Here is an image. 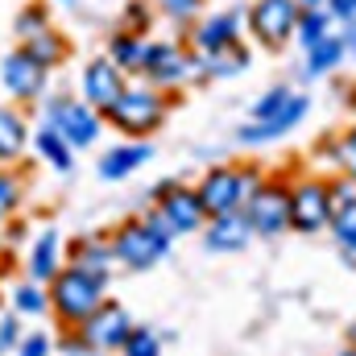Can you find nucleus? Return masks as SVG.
Masks as SVG:
<instances>
[{
  "label": "nucleus",
  "mask_w": 356,
  "mask_h": 356,
  "mask_svg": "<svg viewBox=\"0 0 356 356\" xmlns=\"http://www.w3.org/2000/svg\"><path fill=\"white\" fill-rule=\"evenodd\" d=\"M298 4H302V8H323L327 0H298Z\"/></svg>",
  "instance_id": "a19ab883"
},
{
  "label": "nucleus",
  "mask_w": 356,
  "mask_h": 356,
  "mask_svg": "<svg viewBox=\"0 0 356 356\" xmlns=\"http://www.w3.org/2000/svg\"><path fill=\"white\" fill-rule=\"evenodd\" d=\"M29 145H33V154L50 166V170H58V175H67L71 166H75V149L63 141V133H54L50 124H38V133L29 137Z\"/></svg>",
  "instance_id": "5701e85b"
},
{
  "label": "nucleus",
  "mask_w": 356,
  "mask_h": 356,
  "mask_svg": "<svg viewBox=\"0 0 356 356\" xmlns=\"http://www.w3.org/2000/svg\"><path fill=\"white\" fill-rule=\"evenodd\" d=\"M124 88H129V75H124L108 54L91 58L88 67H83V75H79V99L91 104L99 116H108V112H112V104L124 95Z\"/></svg>",
  "instance_id": "9b49d317"
},
{
  "label": "nucleus",
  "mask_w": 356,
  "mask_h": 356,
  "mask_svg": "<svg viewBox=\"0 0 356 356\" xmlns=\"http://www.w3.org/2000/svg\"><path fill=\"white\" fill-rule=\"evenodd\" d=\"M332 33H336V21H332L327 8H302L298 29H294V38L302 42V50H311L315 42H323V38H332Z\"/></svg>",
  "instance_id": "bb28decb"
},
{
  "label": "nucleus",
  "mask_w": 356,
  "mask_h": 356,
  "mask_svg": "<svg viewBox=\"0 0 356 356\" xmlns=\"http://www.w3.org/2000/svg\"><path fill=\"white\" fill-rule=\"evenodd\" d=\"M13 356H54V340H50L46 332H29V336L17 344Z\"/></svg>",
  "instance_id": "c9c22d12"
},
{
  "label": "nucleus",
  "mask_w": 356,
  "mask_h": 356,
  "mask_svg": "<svg viewBox=\"0 0 356 356\" xmlns=\"http://www.w3.org/2000/svg\"><path fill=\"white\" fill-rule=\"evenodd\" d=\"M332 241L340 245L344 261L356 266V182L353 178H332Z\"/></svg>",
  "instance_id": "2eb2a0df"
},
{
  "label": "nucleus",
  "mask_w": 356,
  "mask_h": 356,
  "mask_svg": "<svg viewBox=\"0 0 356 356\" xmlns=\"http://www.w3.org/2000/svg\"><path fill=\"white\" fill-rule=\"evenodd\" d=\"M25 269H29V282H42L50 286L63 269H67V249H63V236L54 228L38 232L33 245H29V257H25Z\"/></svg>",
  "instance_id": "f3484780"
},
{
  "label": "nucleus",
  "mask_w": 356,
  "mask_h": 356,
  "mask_svg": "<svg viewBox=\"0 0 356 356\" xmlns=\"http://www.w3.org/2000/svg\"><path fill=\"white\" fill-rule=\"evenodd\" d=\"M294 95H298V91L286 88V83H277V88H266V91H261V99L253 104V120H269V116H277V112H282V108H286Z\"/></svg>",
  "instance_id": "473e14b6"
},
{
  "label": "nucleus",
  "mask_w": 356,
  "mask_h": 356,
  "mask_svg": "<svg viewBox=\"0 0 356 356\" xmlns=\"http://www.w3.org/2000/svg\"><path fill=\"white\" fill-rule=\"evenodd\" d=\"M241 33H245V13H211L186 29V46L195 54H220V50L236 46Z\"/></svg>",
  "instance_id": "4468645a"
},
{
  "label": "nucleus",
  "mask_w": 356,
  "mask_h": 356,
  "mask_svg": "<svg viewBox=\"0 0 356 356\" xmlns=\"http://www.w3.org/2000/svg\"><path fill=\"white\" fill-rule=\"evenodd\" d=\"M21 340H25L21 319H17V315H4V319H0V353H17Z\"/></svg>",
  "instance_id": "e433bc0d"
},
{
  "label": "nucleus",
  "mask_w": 356,
  "mask_h": 356,
  "mask_svg": "<svg viewBox=\"0 0 356 356\" xmlns=\"http://www.w3.org/2000/svg\"><path fill=\"white\" fill-rule=\"evenodd\" d=\"M50 315L58 319V327H79L83 319H91L104 302H108V277H95L79 266H67L50 286Z\"/></svg>",
  "instance_id": "f03ea898"
},
{
  "label": "nucleus",
  "mask_w": 356,
  "mask_h": 356,
  "mask_svg": "<svg viewBox=\"0 0 356 356\" xmlns=\"http://www.w3.org/2000/svg\"><path fill=\"white\" fill-rule=\"evenodd\" d=\"M21 50H25L33 63H42L46 71H54V67H63V63L71 58V42H67V38H63L54 25H50V29H42L38 38H29Z\"/></svg>",
  "instance_id": "a878e982"
},
{
  "label": "nucleus",
  "mask_w": 356,
  "mask_h": 356,
  "mask_svg": "<svg viewBox=\"0 0 356 356\" xmlns=\"http://www.w3.org/2000/svg\"><path fill=\"white\" fill-rule=\"evenodd\" d=\"M58 4H75V0H58Z\"/></svg>",
  "instance_id": "a18cd8bd"
},
{
  "label": "nucleus",
  "mask_w": 356,
  "mask_h": 356,
  "mask_svg": "<svg viewBox=\"0 0 356 356\" xmlns=\"http://www.w3.org/2000/svg\"><path fill=\"white\" fill-rule=\"evenodd\" d=\"M124 75H145V63H149V38H137V33H124L116 29L108 38V50H104Z\"/></svg>",
  "instance_id": "4be33fe9"
},
{
  "label": "nucleus",
  "mask_w": 356,
  "mask_h": 356,
  "mask_svg": "<svg viewBox=\"0 0 356 356\" xmlns=\"http://www.w3.org/2000/svg\"><path fill=\"white\" fill-rule=\"evenodd\" d=\"M63 353H67V356H95L88 344H83L79 327H63Z\"/></svg>",
  "instance_id": "58836bf2"
},
{
  "label": "nucleus",
  "mask_w": 356,
  "mask_h": 356,
  "mask_svg": "<svg viewBox=\"0 0 356 356\" xmlns=\"http://www.w3.org/2000/svg\"><path fill=\"white\" fill-rule=\"evenodd\" d=\"M340 42H344V58H356V25H336Z\"/></svg>",
  "instance_id": "ea45409f"
},
{
  "label": "nucleus",
  "mask_w": 356,
  "mask_h": 356,
  "mask_svg": "<svg viewBox=\"0 0 356 356\" xmlns=\"http://www.w3.org/2000/svg\"><path fill=\"white\" fill-rule=\"evenodd\" d=\"M249 63H253V54H249L245 42H236V46H228V50H220V54H199L203 83H207V79H232V75L249 71Z\"/></svg>",
  "instance_id": "393cba45"
},
{
  "label": "nucleus",
  "mask_w": 356,
  "mask_h": 356,
  "mask_svg": "<svg viewBox=\"0 0 356 356\" xmlns=\"http://www.w3.org/2000/svg\"><path fill=\"white\" fill-rule=\"evenodd\" d=\"M141 79L158 91H175L186 83H203V67H199V54L182 42H149V63Z\"/></svg>",
  "instance_id": "0eeeda50"
},
{
  "label": "nucleus",
  "mask_w": 356,
  "mask_h": 356,
  "mask_svg": "<svg viewBox=\"0 0 356 356\" xmlns=\"http://www.w3.org/2000/svg\"><path fill=\"white\" fill-rule=\"evenodd\" d=\"M298 17H302V4L298 0H253L249 13H245V29H249V38L257 46L282 50L294 38Z\"/></svg>",
  "instance_id": "6e6552de"
},
{
  "label": "nucleus",
  "mask_w": 356,
  "mask_h": 356,
  "mask_svg": "<svg viewBox=\"0 0 356 356\" xmlns=\"http://www.w3.org/2000/svg\"><path fill=\"white\" fill-rule=\"evenodd\" d=\"M29 149V124L21 116V108L0 104V166H17Z\"/></svg>",
  "instance_id": "412c9836"
},
{
  "label": "nucleus",
  "mask_w": 356,
  "mask_h": 356,
  "mask_svg": "<svg viewBox=\"0 0 356 356\" xmlns=\"http://www.w3.org/2000/svg\"><path fill=\"white\" fill-rule=\"evenodd\" d=\"M154 158V145L149 141H120V145H112L104 158H99V178H108V182H120V178L137 175L145 162Z\"/></svg>",
  "instance_id": "aec40b11"
},
{
  "label": "nucleus",
  "mask_w": 356,
  "mask_h": 356,
  "mask_svg": "<svg viewBox=\"0 0 356 356\" xmlns=\"http://www.w3.org/2000/svg\"><path fill=\"white\" fill-rule=\"evenodd\" d=\"M4 249H8V241H4V232H0V269H4Z\"/></svg>",
  "instance_id": "79ce46f5"
},
{
  "label": "nucleus",
  "mask_w": 356,
  "mask_h": 356,
  "mask_svg": "<svg viewBox=\"0 0 356 356\" xmlns=\"http://www.w3.org/2000/svg\"><path fill=\"white\" fill-rule=\"evenodd\" d=\"M166 116H170V95L166 91H158L154 83H129L104 120L124 141H149L166 124Z\"/></svg>",
  "instance_id": "7ed1b4c3"
},
{
  "label": "nucleus",
  "mask_w": 356,
  "mask_h": 356,
  "mask_svg": "<svg viewBox=\"0 0 356 356\" xmlns=\"http://www.w3.org/2000/svg\"><path fill=\"white\" fill-rule=\"evenodd\" d=\"M332 228V182L302 175L290 182V232L319 236Z\"/></svg>",
  "instance_id": "423d86ee"
},
{
  "label": "nucleus",
  "mask_w": 356,
  "mask_h": 356,
  "mask_svg": "<svg viewBox=\"0 0 356 356\" xmlns=\"http://www.w3.org/2000/svg\"><path fill=\"white\" fill-rule=\"evenodd\" d=\"M245 220H249L253 236H266V241L290 232V182L286 178H266L253 191V199L245 203Z\"/></svg>",
  "instance_id": "9d476101"
},
{
  "label": "nucleus",
  "mask_w": 356,
  "mask_h": 356,
  "mask_svg": "<svg viewBox=\"0 0 356 356\" xmlns=\"http://www.w3.org/2000/svg\"><path fill=\"white\" fill-rule=\"evenodd\" d=\"M323 8L332 13L336 25H356V0H327Z\"/></svg>",
  "instance_id": "4c0bfd02"
},
{
  "label": "nucleus",
  "mask_w": 356,
  "mask_h": 356,
  "mask_svg": "<svg viewBox=\"0 0 356 356\" xmlns=\"http://www.w3.org/2000/svg\"><path fill=\"white\" fill-rule=\"evenodd\" d=\"M332 162L340 166V175L344 178H353L356 182V124L348 129V133L336 137V154H332Z\"/></svg>",
  "instance_id": "f704fd0d"
},
{
  "label": "nucleus",
  "mask_w": 356,
  "mask_h": 356,
  "mask_svg": "<svg viewBox=\"0 0 356 356\" xmlns=\"http://www.w3.org/2000/svg\"><path fill=\"white\" fill-rule=\"evenodd\" d=\"M67 266H79V269H88V273H95V277H108L112 266H116V257H112V236H104V232L75 236L71 249H67Z\"/></svg>",
  "instance_id": "6ab92c4d"
},
{
  "label": "nucleus",
  "mask_w": 356,
  "mask_h": 356,
  "mask_svg": "<svg viewBox=\"0 0 356 356\" xmlns=\"http://www.w3.org/2000/svg\"><path fill=\"white\" fill-rule=\"evenodd\" d=\"M340 63H348V58H344V42H340V33H332V38L315 42L311 50H302V79L332 75Z\"/></svg>",
  "instance_id": "b1692460"
},
{
  "label": "nucleus",
  "mask_w": 356,
  "mask_h": 356,
  "mask_svg": "<svg viewBox=\"0 0 356 356\" xmlns=\"http://www.w3.org/2000/svg\"><path fill=\"white\" fill-rule=\"evenodd\" d=\"M336 356H356V348H353V344H344V348H340Z\"/></svg>",
  "instance_id": "37998d69"
},
{
  "label": "nucleus",
  "mask_w": 356,
  "mask_h": 356,
  "mask_svg": "<svg viewBox=\"0 0 356 356\" xmlns=\"http://www.w3.org/2000/svg\"><path fill=\"white\" fill-rule=\"evenodd\" d=\"M175 236L170 228L158 220V211L149 207L145 216H129L112 228V257L120 269H133V273H145L154 269L166 253H170Z\"/></svg>",
  "instance_id": "f257e3e1"
},
{
  "label": "nucleus",
  "mask_w": 356,
  "mask_h": 356,
  "mask_svg": "<svg viewBox=\"0 0 356 356\" xmlns=\"http://www.w3.org/2000/svg\"><path fill=\"white\" fill-rule=\"evenodd\" d=\"M348 344H353V348H356V323H353V327H348Z\"/></svg>",
  "instance_id": "c03bdc74"
},
{
  "label": "nucleus",
  "mask_w": 356,
  "mask_h": 356,
  "mask_svg": "<svg viewBox=\"0 0 356 356\" xmlns=\"http://www.w3.org/2000/svg\"><path fill=\"white\" fill-rule=\"evenodd\" d=\"M154 211L170 228V236L203 232V224H207V211L199 203V191L186 186V182H158L154 186Z\"/></svg>",
  "instance_id": "1a4fd4ad"
},
{
  "label": "nucleus",
  "mask_w": 356,
  "mask_h": 356,
  "mask_svg": "<svg viewBox=\"0 0 356 356\" xmlns=\"http://www.w3.org/2000/svg\"><path fill=\"white\" fill-rule=\"evenodd\" d=\"M307 112H311V95L298 91L277 116H269V120H253V124H241V129H236V141H241V145H269V141L294 133V129L307 120Z\"/></svg>",
  "instance_id": "dca6fc26"
},
{
  "label": "nucleus",
  "mask_w": 356,
  "mask_h": 356,
  "mask_svg": "<svg viewBox=\"0 0 356 356\" xmlns=\"http://www.w3.org/2000/svg\"><path fill=\"white\" fill-rule=\"evenodd\" d=\"M253 241V228L245 220V211H232V216H211L203 224V245L211 253H241L245 245Z\"/></svg>",
  "instance_id": "a211bd4d"
},
{
  "label": "nucleus",
  "mask_w": 356,
  "mask_h": 356,
  "mask_svg": "<svg viewBox=\"0 0 356 356\" xmlns=\"http://www.w3.org/2000/svg\"><path fill=\"white\" fill-rule=\"evenodd\" d=\"M0 83L13 95V104H38V99L46 95L50 71H46L42 63H33V58L17 46V50H8V54L0 58Z\"/></svg>",
  "instance_id": "f8f14e48"
},
{
  "label": "nucleus",
  "mask_w": 356,
  "mask_h": 356,
  "mask_svg": "<svg viewBox=\"0 0 356 356\" xmlns=\"http://www.w3.org/2000/svg\"><path fill=\"white\" fill-rule=\"evenodd\" d=\"M158 13L166 17V21H175V25H195L199 17H203V0H158Z\"/></svg>",
  "instance_id": "72a5a7b5"
},
{
  "label": "nucleus",
  "mask_w": 356,
  "mask_h": 356,
  "mask_svg": "<svg viewBox=\"0 0 356 356\" xmlns=\"http://www.w3.org/2000/svg\"><path fill=\"white\" fill-rule=\"evenodd\" d=\"M42 29H50V13H46V4H25V8L17 13V21H13V33H17L21 46H25L29 38H38Z\"/></svg>",
  "instance_id": "7c9ffc66"
},
{
  "label": "nucleus",
  "mask_w": 356,
  "mask_h": 356,
  "mask_svg": "<svg viewBox=\"0 0 356 356\" xmlns=\"http://www.w3.org/2000/svg\"><path fill=\"white\" fill-rule=\"evenodd\" d=\"M120 356H166V353H162V336H158L154 327L137 323V327H133V336L124 340Z\"/></svg>",
  "instance_id": "2f4dec72"
},
{
  "label": "nucleus",
  "mask_w": 356,
  "mask_h": 356,
  "mask_svg": "<svg viewBox=\"0 0 356 356\" xmlns=\"http://www.w3.org/2000/svg\"><path fill=\"white\" fill-rule=\"evenodd\" d=\"M42 124H50L54 133H63V141L79 154V149H91L95 141H99V133H104V116L83 104L79 95H54L50 104H46V120Z\"/></svg>",
  "instance_id": "39448f33"
},
{
  "label": "nucleus",
  "mask_w": 356,
  "mask_h": 356,
  "mask_svg": "<svg viewBox=\"0 0 356 356\" xmlns=\"http://www.w3.org/2000/svg\"><path fill=\"white\" fill-rule=\"evenodd\" d=\"M133 315L120 307V302H104L91 319L79 323V336H83V344H88L91 353H120L124 348V340L133 336Z\"/></svg>",
  "instance_id": "ddd939ff"
},
{
  "label": "nucleus",
  "mask_w": 356,
  "mask_h": 356,
  "mask_svg": "<svg viewBox=\"0 0 356 356\" xmlns=\"http://www.w3.org/2000/svg\"><path fill=\"white\" fill-rule=\"evenodd\" d=\"M266 182V175L257 170V166H236V162H228V166H211L207 175L195 182V191H199V203H203V211H207V220L211 216H232V211H245V203L253 199V191Z\"/></svg>",
  "instance_id": "20e7f679"
},
{
  "label": "nucleus",
  "mask_w": 356,
  "mask_h": 356,
  "mask_svg": "<svg viewBox=\"0 0 356 356\" xmlns=\"http://www.w3.org/2000/svg\"><path fill=\"white\" fill-rule=\"evenodd\" d=\"M154 13H158V8H154L149 0H129L124 13H120V29H124V33H137V38H149Z\"/></svg>",
  "instance_id": "c756f323"
},
{
  "label": "nucleus",
  "mask_w": 356,
  "mask_h": 356,
  "mask_svg": "<svg viewBox=\"0 0 356 356\" xmlns=\"http://www.w3.org/2000/svg\"><path fill=\"white\" fill-rule=\"evenodd\" d=\"M13 311L17 315H46L50 311V294H46V286L42 282H17L13 286Z\"/></svg>",
  "instance_id": "cd10ccee"
},
{
  "label": "nucleus",
  "mask_w": 356,
  "mask_h": 356,
  "mask_svg": "<svg viewBox=\"0 0 356 356\" xmlns=\"http://www.w3.org/2000/svg\"><path fill=\"white\" fill-rule=\"evenodd\" d=\"M25 203V175L0 166V220H13Z\"/></svg>",
  "instance_id": "c85d7f7f"
}]
</instances>
